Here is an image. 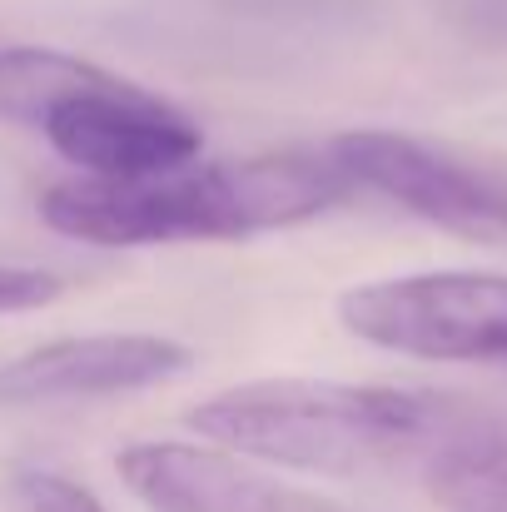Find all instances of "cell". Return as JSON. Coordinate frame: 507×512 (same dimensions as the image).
<instances>
[{
    "instance_id": "cell-1",
    "label": "cell",
    "mask_w": 507,
    "mask_h": 512,
    "mask_svg": "<svg viewBox=\"0 0 507 512\" xmlns=\"http://www.w3.org/2000/svg\"><path fill=\"white\" fill-rule=\"evenodd\" d=\"M189 428L224 453L259 458L348 483L423 478L448 493L478 468L493 418L458 393L338 383V378H259L204 398Z\"/></svg>"
},
{
    "instance_id": "cell-2",
    "label": "cell",
    "mask_w": 507,
    "mask_h": 512,
    "mask_svg": "<svg viewBox=\"0 0 507 512\" xmlns=\"http://www.w3.org/2000/svg\"><path fill=\"white\" fill-rule=\"evenodd\" d=\"M353 194L329 150H279L254 160H189L140 179H60L40 199V219L80 244L140 249L249 239L329 214Z\"/></svg>"
},
{
    "instance_id": "cell-3",
    "label": "cell",
    "mask_w": 507,
    "mask_h": 512,
    "mask_svg": "<svg viewBox=\"0 0 507 512\" xmlns=\"http://www.w3.org/2000/svg\"><path fill=\"white\" fill-rule=\"evenodd\" d=\"M0 120L50 140L85 179H140L199 160V125L169 100L50 45L0 50Z\"/></svg>"
},
{
    "instance_id": "cell-4",
    "label": "cell",
    "mask_w": 507,
    "mask_h": 512,
    "mask_svg": "<svg viewBox=\"0 0 507 512\" xmlns=\"http://www.w3.org/2000/svg\"><path fill=\"white\" fill-rule=\"evenodd\" d=\"M353 339L428 363H507V274L423 269L353 284L338 299Z\"/></svg>"
},
{
    "instance_id": "cell-5",
    "label": "cell",
    "mask_w": 507,
    "mask_h": 512,
    "mask_svg": "<svg viewBox=\"0 0 507 512\" xmlns=\"http://www.w3.org/2000/svg\"><path fill=\"white\" fill-rule=\"evenodd\" d=\"M329 155L353 189H368L443 234L473 244H507V179L498 174L398 130L334 135Z\"/></svg>"
},
{
    "instance_id": "cell-6",
    "label": "cell",
    "mask_w": 507,
    "mask_h": 512,
    "mask_svg": "<svg viewBox=\"0 0 507 512\" xmlns=\"http://www.w3.org/2000/svg\"><path fill=\"white\" fill-rule=\"evenodd\" d=\"M120 478L150 512H353L194 443H135L120 453Z\"/></svg>"
},
{
    "instance_id": "cell-7",
    "label": "cell",
    "mask_w": 507,
    "mask_h": 512,
    "mask_svg": "<svg viewBox=\"0 0 507 512\" xmlns=\"http://www.w3.org/2000/svg\"><path fill=\"white\" fill-rule=\"evenodd\" d=\"M194 353L160 334H85L40 343L0 363V403H55V398H110L140 393L189 373Z\"/></svg>"
},
{
    "instance_id": "cell-8",
    "label": "cell",
    "mask_w": 507,
    "mask_h": 512,
    "mask_svg": "<svg viewBox=\"0 0 507 512\" xmlns=\"http://www.w3.org/2000/svg\"><path fill=\"white\" fill-rule=\"evenodd\" d=\"M5 493L15 512H110L85 483L50 473V468H10Z\"/></svg>"
},
{
    "instance_id": "cell-9",
    "label": "cell",
    "mask_w": 507,
    "mask_h": 512,
    "mask_svg": "<svg viewBox=\"0 0 507 512\" xmlns=\"http://www.w3.org/2000/svg\"><path fill=\"white\" fill-rule=\"evenodd\" d=\"M65 294V284L45 269H20V264H0V314H25V309H45Z\"/></svg>"
},
{
    "instance_id": "cell-10",
    "label": "cell",
    "mask_w": 507,
    "mask_h": 512,
    "mask_svg": "<svg viewBox=\"0 0 507 512\" xmlns=\"http://www.w3.org/2000/svg\"><path fill=\"white\" fill-rule=\"evenodd\" d=\"M488 478H507V418H493V438H488V453L478 458V468L473 473H463L443 498L453 503L458 493H468V488H478V483H488Z\"/></svg>"
},
{
    "instance_id": "cell-11",
    "label": "cell",
    "mask_w": 507,
    "mask_h": 512,
    "mask_svg": "<svg viewBox=\"0 0 507 512\" xmlns=\"http://www.w3.org/2000/svg\"><path fill=\"white\" fill-rule=\"evenodd\" d=\"M453 508L458 512H507V478H488V483L458 493Z\"/></svg>"
}]
</instances>
